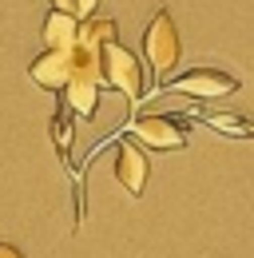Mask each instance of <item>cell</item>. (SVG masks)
Masks as SVG:
<instances>
[{
  "instance_id": "3957f363",
  "label": "cell",
  "mask_w": 254,
  "mask_h": 258,
  "mask_svg": "<svg viewBox=\"0 0 254 258\" xmlns=\"http://www.w3.org/2000/svg\"><path fill=\"white\" fill-rule=\"evenodd\" d=\"M171 92L190 96V99H226L238 92V80L230 72H219V68H190L183 76H175Z\"/></svg>"
},
{
  "instance_id": "6da1fadb",
  "label": "cell",
  "mask_w": 254,
  "mask_h": 258,
  "mask_svg": "<svg viewBox=\"0 0 254 258\" xmlns=\"http://www.w3.org/2000/svg\"><path fill=\"white\" fill-rule=\"evenodd\" d=\"M99 76H103L107 88L123 92V96L131 99V107L147 96V88H143V68L135 60V52H127L119 40L107 44V48H99Z\"/></svg>"
},
{
  "instance_id": "52a82bcc",
  "label": "cell",
  "mask_w": 254,
  "mask_h": 258,
  "mask_svg": "<svg viewBox=\"0 0 254 258\" xmlns=\"http://www.w3.org/2000/svg\"><path fill=\"white\" fill-rule=\"evenodd\" d=\"M76 40H80V20L72 12L52 8L48 20H44V48L48 52H68V48H76Z\"/></svg>"
},
{
  "instance_id": "7c38bea8",
  "label": "cell",
  "mask_w": 254,
  "mask_h": 258,
  "mask_svg": "<svg viewBox=\"0 0 254 258\" xmlns=\"http://www.w3.org/2000/svg\"><path fill=\"white\" fill-rule=\"evenodd\" d=\"M0 258H24V250L12 246V242H0Z\"/></svg>"
},
{
  "instance_id": "ba28073f",
  "label": "cell",
  "mask_w": 254,
  "mask_h": 258,
  "mask_svg": "<svg viewBox=\"0 0 254 258\" xmlns=\"http://www.w3.org/2000/svg\"><path fill=\"white\" fill-rule=\"evenodd\" d=\"M115 36H119V24L115 20H88V24H80V40L76 44H84V48H92V52H99V48H107V44H115Z\"/></svg>"
},
{
  "instance_id": "30bf717a",
  "label": "cell",
  "mask_w": 254,
  "mask_h": 258,
  "mask_svg": "<svg viewBox=\"0 0 254 258\" xmlns=\"http://www.w3.org/2000/svg\"><path fill=\"white\" fill-rule=\"evenodd\" d=\"M203 119L222 135H250V123L242 115H230V111H203Z\"/></svg>"
},
{
  "instance_id": "9c48e42d",
  "label": "cell",
  "mask_w": 254,
  "mask_h": 258,
  "mask_svg": "<svg viewBox=\"0 0 254 258\" xmlns=\"http://www.w3.org/2000/svg\"><path fill=\"white\" fill-rule=\"evenodd\" d=\"M52 139H56L60 159L68 163L72 159V111H68V107H60V111L52 115Z\"/></svg>"
},
{
  "instance_id": "8992f818",
  "label": "cell",
  "mask_w": 254,
  "mask_h": 258,
  "mask_svg": "<svg viewBox=\"0 0 254 258\" xmlns=\"http://www.w3.org/2000/svg\"><path fill=\"white\" fill-rule=\"evenodd\" d=\"M72 72H76V56H72V48L68 52H40L36 60L28 64V76L40 84V88H48V92H60L64 96V88L72 84Z\"/></svg>"
},
{
  "instance_id": "8fae6325",
  "label": "cell",
  "mask_w": 254,
  "mask_h": 258,
  "mask_svg": "<svg viewBox=\"0 0 254 258\" xmlns=\"http://www.w3.org/2000/svg\"><path fill=\"white\" fill-rule=\"evenodd\" d=\"M95 8H99V0H72V16L80 20V24H88V20H95Z\"/></svg>"
},
{
  "instance_id": "4fadbf2b",
  "label": "cell",
  "mask_w": 254,
  "mask_h": 258,
  "mask_svg": "<svg viewBox=\"0 0 254 258\" xmlns=\"http://www.w3.org/2000/svg\"><path fill=\"white\" fill-rule=\"evenodd\" d=\"M52 4H56L60 12H68V8H72V0H52Z\"/></svg>"
},
{
  "instance_id": "277c9868",
  "label": "cell",
  "mask_w": 254,
  "mask_h": 258,
  "mask_svg": "<svg viewBox=\"0 0 254 258\" xmlns=\"http://www.w3.org/2000/svg\"><path fill=\"white\" fill-rule=\"evenodd\" d=\"M127 131H131V139L139 147H151V151H179V147H187V131L171 115H135Z\"/></svg>"
},
{
  "instance_id": "5bb4252c",
  "label": "cell",
  "mask_w": 254,
  "mask_h": 258,
  "mask_svg": "<svg viewBox=\"0 0 254 258\" xmlns=\"http://www.w3.org/2000/svg\"><path fill=\"white\" fill-rule=\"evenodd\" d=\"M250 135H254V123H250Z\"/></svg>"
},
{
  "instance_id": "5b68a950",
  "label": "cell",
  "mask_w": 254,
  "mask_h": 258,
  "mask_svg": "<svg viewBox=\"0 0 254 258\" xmlns=\"http://www.w3.org/2000/svg\"><path fill=\"white\" fill-rule=\"evenodd\" d=\"M147 175H151V163L143 155V147L135 139H119L115 143V179L123 183V191L139 199L147 187Z\"/></svg>"
},
{
  "instance_id": "7a4b0ae2",
  "label": "cell",
  "mask_w": 254,
  "mask_h": 258,
  "mask_svg": "<svg viewBox=\"0 0 254 258\" xmlns=\"http://www.w3.org/2000/svg\"><path fill=\"white\" fill-rule=\"evenodd\" d=\"M179 52H183V44H179V32H175V16L167 8H159L147 24V32H143V56H147V64L159 80L179 64Z\"/></svg>"
}]
</instances>
